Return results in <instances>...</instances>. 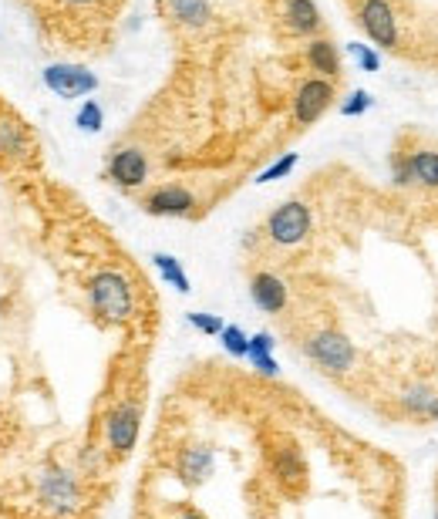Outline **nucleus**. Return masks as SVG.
Masks as SVG:
<instances>
[{"label":"nucleus","instance_id":"nucleus-16","mask_svg":"<svg viewBox=\"0 0 438 519\" xmlns=\"http://www.w3.org/2000/svg\"><path fill=\"white\" fill-rule=\"evenodd\" d=\"M166 7L176 17V24H183L189 31H199L209 24V0H166Z\"/></svg>","mask_w":438,"mask_h":519},{"label":"nucleus","instance_id":"nucleus-22","mask_svg":"<svg viewBox=\"0 0 438 519\" xmlns=\"http://www.w3.org/2000/svg\"><path fill=\"white\" fill-rule=\"evenodd\" d=\"M74 125H78L82 132H88V135L101 132V125H105V108H101V105L95 98H88L82 105V108H78V115H74Z\"/></svg>","mask_w":438,"mask_h":519},{"label":"nucleus","instance_id":"nucleus-24","mask_svg":"<svg viewBox=\"0 0 438 519\" xmlns=\"http://www.w3.org/2000/svg\"><path fill=\"white\" fill-rule=\"evenodd\" d=\"M189 324L196 327V331H202V334H209V337H219L223 334V318H216V314H199V311H192L189 314Z\"/></svg>","mask_w":438,"mask_h":519},{"label":"nucleus","instance_id":"nucleus-14","mask_svg":"<svg viewBox=\"0 0 438 519\" xmlns=\"http://www.w3.org/2000/svg\"><path fill=\"white\" fill-rule=\"evenodd\" d=\"M0 152L14 155V159H31L34 142L17 118H0Z\"/></svg>","mask_w":438,"mask_h":519},{"label":"nucleus","instance_id":"nucleus-20","mask_svg":"<svg viewBox=\"0 0 438 519\" xmlns=\"http://www.w3.org/2000/svg\"><path fill=\"white\" fill-rule=\"evenodd\" d=\"M432 402H435V391L428 385H411L402 395V408L408 415H415V419H425L428 408H432Z\"/></svg>","mask_w":438,"mask_h":519},{"label":"nucleus","instance_id":"nucleus-2","mask_svg":"<svg viewBox=\"0 0 438 519\" xmlns=\"http://www.w3.org/2000/svg\"><path fill=\"white\" fill-rule=\"evenodd\" d=\"M303 351L327 374H348L354 368V358H357L351 337L340 334V331H317V334H310L307 344H303Z\"/></svg>","mask_w":438,"mask_h":519},{"label":"nucleus","instance_id":"nucleus-1","mask_svg":"<svg viewBox=\"0 0 438 519\" xmlns=\"http://www.w3.org/2000/svg\"><path fill=\"white\" fill-rule=\"evenodd\" d=\"M88 303L105 324H125L135 318V294L125 273L118 270H98L88 280Z\"/></svg>","mask_w":438,"mask_h":519},{"label":"nucleus","instance_id":"nucleus-18","mask_svg":"<svg viewBox=\"0 0 438 519\" xmlns=\"http://www.w3.org/2000/svg\"><path fill=\"white\" fill-rule=\"evenodd\" d=\"M411 162V176L415 183L425 185V189H438V152L435 149H418L408 155Z\"/></svg>","mask_w":438,"mask_h":519},{"label":"nucleus","instance_id":"nucleus-25","mask_svg":"<svg viewBox=\"0 0 438 519\" xmlns=\"http://www.w3.org/2000/svg\"><path fill=\"white\" fill-rule=\"evenodd\" d=\"M391 176H395V183L402 185H415V176H411V162H408V155H402V152H395L391 155Z\"/></svg>","mask_w":438,"mask_h":519},{"label":"nucleus","instance_id":"nucleus-10","mask_svg":"<svg viewBox=\"0 0 438 519\" xmlns=\"http://www.w3.org/2000/svg\"><path fill=\"white\" fill-rule=\"evenodd\" d=\"M142 209L149 216H192L196 213V196L185 185H159L142 200Z\"/></svg>","mask_w":438,"mask_h":519},{"label":"nucleus","instance_id":"nucleus-29","mask_svg":"<svg viewBox=\"0 0 438 519\" xmlns=\"http://www.w3.org/2000/svg\"><path fill=\"white\" fill-rule=\"evenodd\" d=\"M273 348H277V341H273V334H267V331H260V334L250 337V351L273 354Z\"/></svg>","mask_w":438,"mask_h":519},{"label":"nucleus","instance_id":"nucleus-9","mask_svg":"<svg viewBox=\"0 0 438 519\" xmlns=\"http://www.w3.org/2000/svg\"><path fill=\"white\" fill-rule=\"evenodd\" d=\"M108 179L121 189H138L149 179V159L145 152L129 145V149H115L108 159Z\"/></svg>","mask_w":438,"mask_h":519},{"label":"nucleus","instance_id":"nucleus-32","mask_svg":"<svg viewBox=\"0 0 438 519\" xmlns=\"http://www.w3.org/2000/svg\"><path fill=\"white\" fill-rule=\"evenodd\" d=\"M65 4H71V7H84V4H91V0H65Z\"/></svg>","mask_w":438,"mask_h":519},{"label":"nucleus","instance_id":"nucleus-31","mask_svg":"<svg viewBox=\"0 0 438 519\" xmlns=\"http://www.w3.org/2000/svg\"><path fill=\"white\" fill-rule=\"evenodd\" d=\"M179 519H209V516H202L199 509H185V513H183Z\"/></svg>","mask_w":438,"mask_h":519},{"label":"nucleus","instance_id":"nucleus-15","mask_svg":"<svg viewBox=\"0 0 438 519\" xmlns=\"http://www.w3.org/2000/svg\"><path fill=\"white\" fill-rule=\"evenodd\" d=\"M307 65L314 67L320 78H337V75H340V58H337L334 41L314 37V41L307 44Z\"/></svg>","mask_w":438,"mask_h":519},{"label":"nucleus","instance_id":"nucleus-7","mask_svg":"<svg viewBox=\"0 0 438 519\" xmlns=\"http://www.w3.org/2000/svg\"><path fill=\"white\" fill-rule=\"evenodd\" d=\"M357 20L378 48H395L398 44V20H395V7L387 0H364Z\"/></svg>","mask_w":438,"mask_h":519},{"label":"nucleus","instance_id":"nucleus-5","mask_svg":"<svg viewBox=\"0 0 438 519\" xmlns=\"http://www.w3.org/2000/svg\"><path fill=\"white\" fill-rule=\"evenodd\" d=\"M41 82H44L51 95H58L65 101L84 98V95H91L98 88V78L82 65H48L41 71Z\"/></svg>","mask_w":438,"mask_h":519},{"label":"nucleus","instance_id":"nucleus-27","mask_svg":"<svg viewBox=\"0 0 438 519\" xmlns=\"http://www.w3.org/2000/svg\"><path fill=\"white\" fill-rule=\"evenodd\" d=\"M253 361V368L260 371V374H267V378H277L280 374V365H277V358L273 354H263V351H250L246 354Z\"/></svg>","mask_w":438,"mask_h":519},{"label":"nucleus","instance_id":"nucleus-3","mask_svg":"<svg viewBox=\"0 0 438 519\" xmlns=\"http://www.w3.org/2000/svg\"><path fill=\"white\" fill-rule=\"evenodd\" d=\"M310 233V209L301 200L280 202L267 216V236L277 247H297Z\"/></svg>","mask_w":438,"mask_h":519},{"label":"nucleus","instance_id":"nucleus-17","mask_svg":"<svg viewBox=\"0 0 438 519\" xmlns=\"http://www.w3.org/2000/svg\"><path fill=\"white\" fill-rule=\"evenodd\" d=\"M273 472L284 479L286 486H297V483H303V476H307V466H303V455L297 452V449H277V455H273Z\"/></svg>","mask_w":438,"mask_h":519},{"label":"nucleus","instance_id":"nucleus-33","mask_svg":"<svg viewBox=\"0 0 438 519\" xmlns=\"http://www.w3.org/2000/svg\"><path fill=\"white\" fill-rule=\"evenodd\" d=\"M435 519H438V516H435Z\"/></svg>","mask_w":438,"mask_h":519},{"label":"nucleus","instance_id":"nucleus-23","mask_svg":"<svg viewBox=\"0 0 438 519\" xmlns=\"http://www.w3.org/2000/svg\"><path fill=\"white\" fill-rule=\"evenodd\" d=\"M293 166H297V152H286L284 159H277L273 166L260 172V179H256V183H277V179L290 176V172H293Z\"/></svg>","mask_w":438,"mask_h":519},{"label":"nucleus","instance_id":"nucleus-11","mask_svg":"<svg viewBox=\"0 0 438 519\" xmlns=\"http://www.w3.org/2000/svg\"><path fill=\"white\" fill-rule=\"evenodd\" d=\"M250 297L263 314H280L286 307V284L277 273L260 270V273H253L250 280Z\"/></svg>","mask_w":438,"mask_h":519},{"label":"nucleus","instance_id":"nucleus-13","mask_svg":"<svg viewBox=\"0 0 438 519\" xmlns=\"http://www.w3.org/2000/svg\"><path fill=\"white\" fill-rule=\"evenodd\" d=\"M286 28L301 37H310V34L320 31V11L314 0H286L284 7Z\"/></svg>","mask_w":438,"mask_h":519},{"label":"nucleus","instance_id":"nucleus-28","mask_svg":"<svg viewBox=\"0 0 438 519\" xmlns=\"http://www.w3.org/2000/svg\"><path fill=\"white\" fill-rule=\"evenodd\" d=\"M351 54L361 61L364 71H381V58H378V51L364 48V44H351Z\"/></svg>","mask_w":438,"mask_h":519},{"label":"nucleus","instance_id":"nucleus-12","mask_svg":"<svg viewBox=\"0 0 438 519\" xmlns=\"http://www.w3.org/2000/svg\"><path fill=\"white\" fill-rule=\"evenodd\" d=\"M216 469V455L213 449H206V445H189L179 452V476H183L185 483H192V486H199L206 483L209 476Z\"/></svg>","mask_w":438,"mask_h":519},{"label":"nucleus","instance_id":"nucleus-30","mask_svg":"<svg viewBox=\"0 0 438 519\" xmlns=\"http://www.w3.org/2000/svg\"><path fill=\"white\" fill-rule=\"evenodd\" d=\"M425 421H438V395H435V402H432V408H428V415H425Z\"/></svg>","mask_w":438,"mask_h":519},{"label":"nucleus","instance_id":"nucleus-6","mask_svg":"<svg viewBox=\"0 0 438 519\" xmlns=\"http://www.w3.org/2000/svg\"><path fill=\"white\" fill-rule=\"evenodd\" d=\"M41 499L51 513L71 516L82 509V486L67 469H44L41 476Z\"/></svg>","mask_w":438,"mask_h":519},{"label":"nucleus","instance_id":"nucleus-4","mask_svg":"<svg viewBox=\"0 0 438 519\" xmlns=\"http://www.w3.org/2000/svg\"><path fill=\"white\" fill-rule=\"evenodd\" d=\"M138 429H142V408L135 402H118L105 421V438H108L112 455L125 459L132 452L135 442H138Z\"/></svg>","mask_w":438,"mask_h":519},{"label":"nucleus","instance_id":"nucleus-19","mask_svg":"<svg viewBox=\"0 0 438 519\" xmlns=\"http://www.w3.org/2000/svg\"><path fill=\"white\" fill-rule=\"evenodd\" d=\"M152 263L159 267V273L166 277L168 284L176 287L179 294H189L192 287H189V277H185V270H183V263L172 256V253H152Z\"/></svg>","mask_w":438,"mask_h":519},{"label":"nucleus","instance_id":"nucleus-8","mask_svg":"<svg viewBox=\"0 0 438 519\" xmlns=\"http://www.w3.org/2000/svg\"><path fill=\"white\" fill-rule=\"evenodd\" d=\"M334 101V84L327 78H307L293 95V122L297 125H314Z\"/></svg>","mask_w":438,"mask_h":519},{"label":"nucleus","instance_id":"nucleus-21","mask_svg":"<svg viewBox=\"0 0 438 519\" xmlns=\"http://www.w3.org/2000/svg\"><path fill=\"white\" fill-rule=\"evenodd\" d=\"M219 344H223V351L233 354V358H246V354H250V337H246L243 327H236V324H226V327H223Z\"/></svg>","mask_w":438,"mask_h":519},{"label":"nucleus","instance_id":"nucleus-26","mask_svg":"<svg viewBox=\"0 0 438 519\" xmlns=\"http://www.w3.org/2000/svg\"><path fill=\"white\" fill-rule=\"evenodd\" d=\"M368 108H371V95H368V91H361V88H357V91H351V98H348L344 105H340V115H348V118L364 115Z\"/></svg>","mask_w":438,"mask_h":519}]
</instances>
